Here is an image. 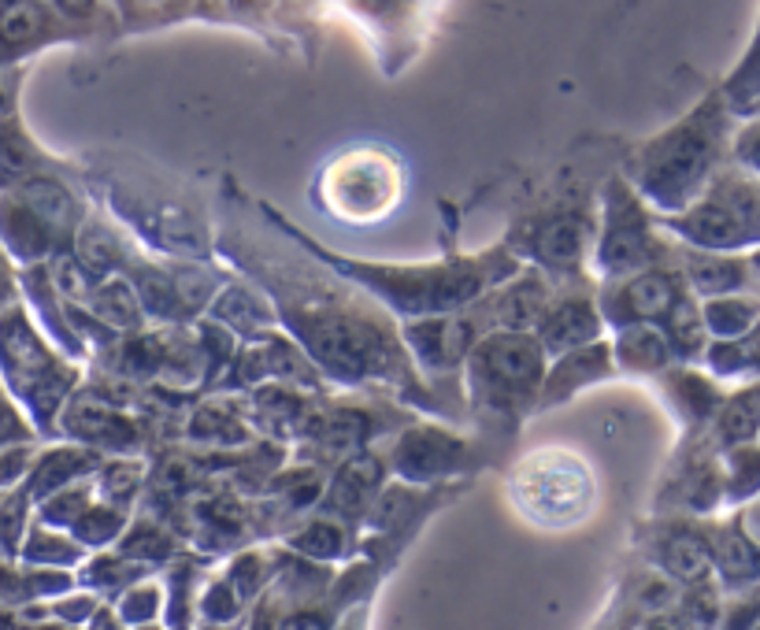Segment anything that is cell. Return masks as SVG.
I'll return each instance as SVG.
<instances>
[{
	"label": "cell",
	"mask_w": 760,
	"mask_h": 630,
	"mask_svg": "<svg viewBox=\"0 0 760 630\" xmlns=\"http://www.w3.org/2000/svg\"><path fill=\"white\" fill-rule=\"evenodd\" d=\"M401 197V171L382 149H352L323 174V201L338 219L371 223Z\"/></svg>",
	"instance_id": "cell-4"
},
{
	"label": "cell",
	"mask_w": 760,
	"mask_h": 630,
	"mask_svg": "<svg viewBox=\"0 0 760 630\" xmlns=\"http://www.w3.org/2000/svg\"><path fill=\"white\" fill-rule=\"evenodd\" d=\"M71 430H79L82 438H101V441H116V446H130V423H123V416H116V412H108L104 404H82V408H74L71 412Z\"/></svg>",
	"instance_id": "cell-17"
},
{
	"label": "cell",
	"mask_w": 760,
	"mask_h": 630,
	"mask_svg": "<svg viewBox=\"0 0 760 630\" xmlns=\"http://www.w3.org/2000/svg\"><path fill=\"white\" fill-rule=\"evenodd\" d=\"M79 523V534L86 541H104L119 530V516L116 512H90L86 519H74Z\"/></svg>",
	"instance_id": "cell-27"
},
{
	"label": "cell",
	"mask_w": 760,
	"mask_h": 630,
	"mask_svg": "<svg viewBox=\"0 0 760 630\" xmlns=\"http://www.w3.org/2000/svg\"><path fill=\"white\" fill-rule=\"evenodd\" d=\"M712 157H716V119L709 112H698L649 149L646 190L660 204H682L693 186L704 179Z\"/></svg>",
	"instance_id": "cell-5"
},
{
	"label": "cell",
	"mask_w": 760,
	"mask_h": 630,
	"mask_svg": "<svg viewBox=\"0 0 760 630\" xmlns=\"http://www.w3.org/2000/svg\"><path fill=\"white\" fill-rule=\"evenodd\" d=\"M93 308H97V316L108 319L112 327H138V319H141V304L127 282L101 286V293L93 297Z\"/></svg>",
	"instance_id": "cell-19"
},
{
	"label": "cell",
	"mask_w": 760,
	"mask_h": 630,
	"mask_svg": "<svg viewBox=\"0 0 760 630\" xmlns=\"http://www.w3.org/2000/svg\"><path fill=\"white\" fill-rule=\"evenodd\" d=\"M293 546L301 552H312V557H338L341 549V530L334 523H312L304 534L293 538Z\"/></svg>",
	"instance_id": "cell-25"
},
{
	"label": "cell",
	"mask_w": 760,
	"mask_h": 630,
	"mask_svg": "<svg viewBox=\"0 0 760 630\" xmlns=\"http://www.w3.org/2000/svg\"><path fill=\"white\" fill-rule=\"evenodd\" d=\"M587 234L590 227L579 212H557L534 230L531 249L538 260L557 263V268H571L582 257V249H587Z\"/></svg>",
	"instance_id": "cell-8"
},
{
	"label": "cell",
	"mask_w": 760,
	"mask_h": 630,
	"mask_svg": "<svg viewBox=\"0 0 760 630\" xmlns=\"http://www.w3.org/2000/svg\"><path fill=\"white\" fill-rule=\"evenodd\" d=\"M753 312L757 304L753 301H716L709 304V323L720 330V334H738V330H746L749 323H753Z\"/></svg>",
	"instance_id": "cell-23"
},
{
	"label": "cell",
	"mask_w": 760,
	"mask_h": 630,
	"mask_svg": "<svg viewBox=\"0 0 760 630\" xmlns=\"http://www.w3.org/2000/svg\"><path fill=\"white\" fill-rule=\"evenodd\" d=\"M90 468V457H82V452H52V457L46 460V468L38 471V482L34 490L46 493V490H57L60 482H68L71 474H79Z\"/></svg>",
	"instance_id": "cell-22"
},
{
	"label": "cell",
	"mask_w": 760,
	"mask_h": 630,
	"mask_svg": "<svg viewBox=\"0 0 760 630\" xmlns=\"http://www.w3.org/2000/svg\"><path fill=\"white\" fill-rule=\"evenodd\" d=\"M690 282L698 286L701 293L712 290H734L742 282V263L734 260H720V257H690Z\"/></svg>",
	"instance_id": "cell-21"
},
{
	"label": "cell",
	"mask_w": 760,
	"mask_h": 630,
	"mask_svg": "<svg viewBox=\"0 0 760 630\" xmlns=\"http://www.w3.org/2000/svg\"><path fill=\"white\" fill-rule=\"evenodd\" d=\"M620 357H623L627 368L653 371V368H664V363L671 360V346H668V338L660 334V330L634 327V330H627L623 341H620Z\"/></svg>",
	"instance_id": "cell-16"
},
{
	"label": "cell",
	"mask_w": 760,
	"mask_h": 630,
	"mask_svg": "<svg viewBox=\"0 0 760 630\" xmlns=\"http://www.w3.org/2000/svg\"><path fill=\"white\" fill-rule=\"evenodd\" d=\"M374 482H379V468H374L371 460H357L349 463L346 471L338 474L334 482V497H330V504L338 508V512H349L357 516L363 504L374 497Z\"/></svg>",
	"instance_id": "cell-15"
},
{
	"label": "cell",
	"mask_w": 760,
	"mask_h": 630,
	"mask_svg": "<svg viewBox=\"0 0 760 630\" xmlns=\"http://www.w3.org/2000/svg\"><path fill=\"white\" fill-rule=\"evenodd\" d=\"M341 271L357 274L371 290L387 293L393 308L401 312H438V308H457L460 301H471L490 274L509 271L504 260H476V263H442V268H363V263H341Z\"/></svg>",
	"instance_id": "cell-1"
},
{
	"label": "cell",
	"mask_w": 760,
	"mask_h": 630,
	"mask_svg": "<svg viewBox=\"0 0 760 630\" xmlns=\"http://www.w3.org/2000/svg\"><path fill=\"white\" fill-rule=\"evenodd\" d=\"M612 360H609V349L604 346H587L582 352H571V357L560 363L557 371H549V382H546V404L560 401V397L576 393L579 382H593L601 379V374H609Z\"/></svg>",
	"instance_id": "cell-13"
},
{
	"label": "cell",
	"mask_w": 760,
	"mask_h": 630,
	"mask_svg": "<svg viewBox=\"0 0 760 630\" xmlns=\"http://www.w3.org/2000/svg\"><path fill=\"white\" fill-rule=\"evenodd\" d=\"M127 552L130 557H163L168 552V538L157 527H138L134 538L127 541Z\"/></svg>",
	"instance_id": "cell-26"
},
{
	"label": "cell",
	"mask_w": 760,
	"mask_h": 630,
	"mask_svg": "<svg viewBox=\"0 0 760 630\" xmlns=\"http://www.w3.org/2000/svg\"><path fill=\"white\" fill-rule=\"evenodd\" d=\"M457 457H460V441L442 434V430H416L398 449L401 471L412 474V479H434L438 471L453 468Z\"/></svg>",
	"instance_id": "cell-10"
},
{
	"label": "cell",
	"mask_w": 760,
	"mask_h": 630,
	"mask_svg": "<svg viewBox=\"0 0 760 630\" xmlns=\"http://www.w3.org/2000/svg\"><path fill=\"white\" fill-rule=\"evenodd\" d=\"M649 252H653V238H649L642 208H638V201L620 182L609 186V223H604V238H601L604 271L612 274L634 271L638 263L649 260Z\"/></svg>",
	"instance_id": "cell-7"
},
{
	"label": "cell",
	"mask_w": 760,
	"mask_h": 630,
	"mask_svg": "<svg viewBox=\"0 0 760 630\" xmlns=\"http://www.w3.org/2000/svg\"><path fill=\"white\" fill-rule=\"evenodd\" d=\"M542 304H546V293H542V282L538 279H527L520 286H512L509 293L498 301V319L504 327H523L531 323L534 316H542Z\"/></svg>",
	"instance_id": "cell-18"
},
{
	"label": "cell",
	"mask_w": 760,
	"mask_h": 630,
	"mask_svg": "<svg viewBox=\"0 0 760 630\" xmlns=\"http://www.w3.org/2000/svg\"><path fill=\"white\" fill-rule=\"evenodd\" d=\"M660 560H664L668 574H676L682 582H704V574L712 568L709 541L693 530H676L660 541Z\"/></svg>",
	"instance_id": "cell-14"
},
{
	"label": "cell",
	"mask_w": 760,
	"mask_h": 630,
	"mask_svg": "<svg viewBox=\"0 0 760 630\" xmlns=\"http://www.w3.org/2000/svg\"><path fill=\"white\" fill-rule=\"evenodd\" d=\"M757 430V404H753V393L738 397V401L727 404V416H723V434L731 441H749Z\"/></svg>",
	"instance_id": "cell-24"
},
{
	"label": "cell",
	"mask_w": 760,
	"mask_h": 630,
	"mask_svg": "<svg viewBox=\"0 0 760 630\" xmlns=\"http://www.w3.org/2000/svg\"><path fill=\"white\" fill-rule=\"evenodd\" d=\"M698 246L731 249L757 234V186L742 179H723L704 204L676 223Z\"/></svg>",
	"instance_id": "cell-6"
},
{
	"label": "cell",
	"mask_w": 760,
	"mask_h": 630,
	"mask_svg": "<svg viewBox=\"0 0 760 630\" xmlns=\"http://www.w3.org/2000/svg\"><path fill=\"white\" fill-rule=\"evenodd\" d=\"M512 493L523 512L542 527L579 523L593 501L590 471L576 457H564V452H538V457L527 460L516 471Z\"/></svg>",
	"instance_id": "cell-3"
},
{
	"label": "cell",
	"mask_w": 760,
	"mask_h": 630,
	"mask_svg": "<svg viewBox=\"0 0 760 630\" xmlns=\"http://www.w3.org/2000/svg\"><path fill=\"white\" fill-rule=\"evenodd\" d=\"M676 301H679L676 274L649 271V274H642V279H634L631 286H623L616 308L623 312L620 319H660Z\"/></svg>",
	"instance_id": "cell-11"
},
{
	"label": "cell",
	"mask_w": 760,
	"mask_h": 630,
	"mask_svg": "<svg viewBox=\"0 0 760 630\" xmlns=\"http://www.w3.org/2000/svg\"><path fill=\"white\" fill-rule=\"evenodd\" d=\"M598 334V316L587 301L571 297V301H560L553 312H546L542 319V346L546 349H576L582 341H590Z\"/></svg>",
	"instance_id": "cell-12"
},
{
	"label": "cell",
	"mask_w": 760,
	"mask_h": 630,
	"mask_svg": "<svg viewBox=\"0 0 760 630\" xmlns=\"http://www.w3.org/2000/svg\"><path fill=\"white\" fill-rule=\"evenodd\" d=\"M41 27H46V16L30 0H12L0 12V41H8V46H27L41 34Z\"/></svg>",
	"instance_id": "cell-20"
},
{
	"label": "cell",
	"mask_w": 760,
	"mask_h": 630,
	"mask_svg": "<svg viewBox=\"0 0 760 630\" xmlns=\"http://www.w3.org/2000/svg\"><path fill=\"white\" fill-rule=\"evenodd\" d=\"M471 338H476V330L468 319H431V323L409 327L412 349L420 352L423 363H434V368L457 363L471 349Z\"/></svg>",
	"instance_id": "cell-9"
},
{
	"label": "cell",
	"mask_w": 760,
	"mask_h": 630,
	"mask_svg": "<svg viewBox=\"0 0 760 630\" xmlns=\"http://www.w3.org/2000/svg\"><path fill=\"white\" fill-rule=\"evenodd\" d=\"M63 8H68V12H86V8L93 4V0H60Z\"/></svg>",
	"instance_id": "cell-28"
},
{
	"label": "cell",
	"mask_w": 760,
	"mask_h": 630,
	"mask_svg": "<svg viewBox=\"0 0 760 630\" xmlns=\"http://www.w3.org/2000/svg\"><path fill=\"white\" fill-rule=\"evenodd\" d=\"M542 382V346L520 330L487 338L471 352V386L479 404L493 412H520Z\"/></svg>",
	"instance_id": "cell-2"
}]
</instances>
